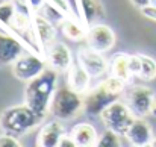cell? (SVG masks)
<instances>
[{"label":"cell","mask_w":156,"mask_h":147,"mask_svg":"<svg viewBox=\"0 0 156 147\" xmlns=\"http://www.w3.org/2000/svg\"><path fill=\"white\" fill-rule=\"evenodd\" d=\"M68 135L74 140L77 147H94L97 146V141H99L97 131L90 123H77V124H74Z\"/></svg>","instance_id":"obj_17"},{"label":"cell","mask_w":156,"mask_h":147,"mask_svg":"<svg viewBox=\"0 0 156 147\" xmlns=\"http://www.w3.org/2000/svg\"><path fill=\"white\" fill-rule=\"evenodd\" d=\"M26 3L29 5V8H30L34 12H37V11L46 3V0H26Z\"/></svg>","instance_id":"obj_27"},{"label":"cell","mask_w":156,"mask_h":147,"mask_svg":"<svg viewBox=\"0 0 156 147\" xmlns=\"http://www.w3.org/2000/svg\"><path fill=\"white\" fill-rule=\"evenodd\" d=\"M149 6H156V0H149Z\"/></svg>","instance_id":"obj_29"},{"label":"cell","mask_w":156,"mask_h":147,"mask_svg":"<svg viewBox=\"0 0 156 147\" xmlns=\"http://www.w3.org/2000/svg\"><path fill=\"white\" fill-rule=\"evenodd\" d=\"M44 117L37 114L30 106L24 105H15L6 108L0 115V129L3 134L12 135L15 138L30 132L34 127H37Z\"/></svg>","instance_id":"obj_2"},{"label":"cell","mask_w":156,"mask_h":147,"mask_svg":"<svg viewBox=\"0 0 156 147\" xmlns=\"http://www.w3.org/2000/svg\"><path fill=\"white\" fill-rule=\"evenodd\" d=\"M76 61L82 65V68L93 79H97V77L103 76L105 73H108V70H109V62L103 56V53L90 49L88 46H83V47H80L77 50Z\"/></svg>","instance_id":"obj_9"},{"label":"cell","mask_w":156,"mask_h":147,"mask_svg":"<svg viewBox=\"0 0 156 147\" xmlns=\"http://www.w3.org/2000/svg\"><path fill=\"white\" fill-rule=\"evenodd\" d=\"M141 14H143L144 17H147V18L156 21V6H149V5L143 6V8H141Z\"/></svg>","instance_id":"obj_25"},{"label":"cell","mask_w":156,"mask_h":147,"mask_svg":"<svg viewBox=\"0 0 156 147\" xmlns=\"http://www.w3.org/2000/svg\"><path fill=\"white\" fill-rule=\"evenodd\" d=\"M129 58H130V55H127V53H123V52L115 53L112 56V61L109 62V70H108L109 76H115V77L124 81L126 84L130 82L133 74L130 73V68H129Z\"/></svg>","instance_id":"obj_18"},{"label":"cell","mask_w":156,"mask_h":147,"mask_svg":"<svg viewBox=\"0 0 156 147\" xmlns=\"http://www.w3.org/2000/svg\"><path fill=\"white\" fill-rule=\"evenodd\" d=\"M40 15H43L46 20H49L50 23H53V24H62L65 20H67V17L53 5L50 0H46V3L37 11Z\"/></svg>","instance_id":"obj_20"},{"label":"cell","mask_w":156,"mask_h":147,"mask_svg":"<svg viewBox=\"0 0 156 147\" xmlns=\"http://www.w3.org/2000/svg\"><path fill=\"white\" fill-rule=\"evenodd\" d=\"M129 68H130V73L133 76H140V71H141V61H140V55H130L129 58Z\"/></svg>","instance_id":"obj_23"},{"label":"cell","mask_w":156,"mask_h":147,"mask_svg":"<svg viewBox=\"0 0 156 147\" xmlns=\"http://www.w3.org/2000/svg\"><path fill=\"white\" fill-rule=\"evenodd\" d=\"M32 26H34V40H35V44L38 46L40 53L44 56L46 55V49L50 46V43L56 37L55 24L50 23L49 20H46L38 12H34V15H32Z\"/></svg>","instance_id":"obj_10"},{"label":"cell","mask_w":156,"mask_h":147,"mask_svg":"<svg viewBox=\"0 0 156 147\" xmlns=\"http://www.w3.org/2000/svg\"><path fill=\"white\" fill-rule=\"evenodd\" d=\"M65 135L64 126L61 124V120L55 118L52 121H47L41 126L37 135V146L38 147H58L59 140Z\"/></svg>","instance_id":"obj_14"},{"label":"cell","mask_w":156,"mask_h":147,"mask_svg":"<svg viewBox=\"0 0 156 147\" xmlns=\"http://www.w3.org/2000/svg\"><path fill=\"white\" fill-rule=\"evenodd\" d=\"M126 138L129 140V143L132 146L135 147H144L150 144V141L153 140L152 127L144 120V117H135V120L132 121L129 131L126 132Z\"/></svg>","instance_id":"obj_13"},{"label":"cell","mask_w":156,"mask_h":147,"mask_svg":"<svg viewBox=\"0 0 156 147\" xmlns=\"http://www.w3.org/2000/svg\"><path fill=\"white\" fill-rule=\"evenodd\" d=\"M24 44L17 37L0 32V65H12L24 52Z\"/></svg>","instance_id":"obj_11"},{"label":"cell","mask_w":156,"mask_h":147,"mask_svg":"<svg viewBox=\"0 0 156 147\" xmlns=\"http://www.w3.org/2000/svg\"><path fill=\"white\" fill-rule=\"evenodd\" d=\"M135 3H138V5L143 8V6H146V5L149 3V0H135Z\"/></svg>","instance_id":"obj_28"},{"label":"cell","mask_w":156,"mask_h":147,"mask_svg":"<svg viewBox=\"0 0 156 147\" xmlns=\"http://www.w3.org/2000/svg\"><path fill=\"white\" fill-rule=\"evenodd\" d=\"M115 44V32L112 27L103 23H94L88 26L87 35H85V46L96 52H109Z\"/></svg>","instance_id":"obj_8"},{"label":"cell","mask_w":156,"mask_h":147,"mask_svg":"<svg viewBox=\"0 0 156 147\" xmlns=\"http://www.w3.org/2000/svg\"><path fill=\"white\" fill-rule=\"evenodd\" d=\"M61 29H62V34L71 41H79V40L85 38V35H87L85 24L82 21H76V20H65L61 24Z\"/></svg>","instance_id":"obj_19"},{"label":"cell","mask_w":156,"mask_h":147,"mask_svg":"<svg viewBox=\"0 0 156 147\" xmlns=\"http://www.w3.org/2000/svg\"><path fill=\"white\" fill-rule=\"evenodd\" d=\"M150 147H156V138H153L152 141H150V144H149Z\"/></svg>","instance_id":"obj_30"},{"label":"cell","mask_w":156,"mask_h":147,"mask_svg":"<svg viewBox=\"0 0 156 147\" xmlns=\"http://www.w3.org/2000/svg\"><path fill=\"white\" fill-rule=\"evenodd\" d=\"M76 12L85 26L94 24V21L105 17L103 6L99 0H74Z\"/></svg>","instance_id":"obj_15"},{"label":"cell","mask_w":156,"mask_h":147,"mask_svg":"<svg viewBox=\"0 0 156 147\" xmlns=\"http://www.w3.org/2000/svg\"><path fill=\"white\" fill-rule=\"evenodd\" d=\"M21 144L18 143V140L12 135H8V134H3L0 137V147H20Z\"/></svg>","instance_id":"obj_24"},{"label":"cell","mask_w":156,"mask_h":147,"mask_svg":"<svg viewBox=\"0 0 156 147\" xmlns=\"http://www.w3.org/2000/svg\"><path fill=\"white\" fill-rule=\"evenodd\" d=\"M100 118L106 129L114 131L121 137H126V132L135 120V115L124 102L117 100L100 114Z\"/></svg>","instance_id":"obj_4"},{"label":"cell","mask_w":156,"mask_h":147,"mask_svg":"<svg viewBox=\"0 0 156 147\" xmlns=\"http://www.w3.org/2000/svg\"><path fill=\"white\" fill-rule=\"evenodd\" d=\"M121 96L123 94L114 93V91L108 90L103 84H100L94 90H91V91L87 93V96L83 99V111L91 118L100 117V114L103 112L105 109L109 105H112L114 102L120 100Z\"/></svg>","instance_id":"obj_7"},{"label":"cell","mask_w":156,"mask_h":147,"mask_svg":"<svg viewBox=\"0 0 156 147\" xmlns=\"http://www.w3.org/2000/svg\"><path fill=\"white\" fill-rule=\"evenodd\" d=\"M58 71L47 67L40 76L27 82L24 88V103L30 106L37 114L46 117L50 109V102L56 91Z\"/></svg>","instance_id":"obj_1"},{"label":"cell","mask_w":156,"mask_h":147,"mask_svg":"<svg viewBox=\"0 0 156 147\" xmlns=\"http://www.w3.org/2000/svg\"><path fill=\"white\" fill-rule=\"evenodd\" d=\"M120 137L121 135H118L117 132L108 129L105 134L99 137L97 147H118L120 146Z\"/></svg>","instance_id":"obj_22"},{"label":"cell","mask_w":156,"mask_h":147,"mask_svg":"<svg viewBox=\"0 0 156 147\" xmlns=\"http://www.w3.org/2000/svg\"><path fill=\"white\" fill-rule=\"evenodd\" d=\"M91 76L82 68V65L76 61L71 64V67L67 70V82L71 90H74L79 94H87L91 84Z\"/></svg>","instance_id":"obj_16"},{"label":"cell","mask_w":156,"mask_h":147,"mask_svg":"<svg viewBox=\"0 0 156 147\" xmlns=\"http://www.w3.org/2000/svg\"><path fill=\"white\" fill-rule=\"evenodd\" d=\"M8 2H12V0H0V5H3V3H8Z\"/></svg>","instance_id":"obj_31"},{"label":"cell","mask_w":156,"mask_h":147,"mask_svg":"<svg viewBox=\"0 0 156 147\" xmlns=\"http://www.w3.org/2000/svg\"><path fill=\"white\" fill-rule=\"evenodd\" d=\"M141 61V71H140V79L143 81H153L156 77V61L147 55H140Z\"/></svg>","instance_id":"obj_21"},{"label":"cell","mask_w":156,"mask_h":147,"mask_svg":"<svg viewBox=\"0 0 156 147\" xmlns=\"http://www.w3.org/2000/svg\"><path fill=\"white\" fill-rule=\"evenodd\" d=\"M124 103L135 117H146L155 109V91L144 85H132L124 90Z\"/></svg>","instance_id":"obj_5"},{"label":"cell","mask_w":156,"mask_h":147,"mask_svg":"<svg viewBox=\"0 0 156 147\" xmlns=\"http://www.w3.org/2000/svg\"><path fill=\"white\" fill-rule=\"evenodd\" d=\"M58 147H77V146H76L74 140H73L70 135H64V137L59 140V144H58Z\"/></svg>","instance_id":"obj_26"},{"label":"cell","mask_w":156,"mask_h":147,"mask_svg":"<svg viewBox=\"0 0 156 147\" xmlns=\"http://www.w3.org/2000/svg\"><path fill=\"white\" fill-rule=\"evenodd\" d=\"M46 64L47 62L44 56L34 52H27L12 64V74L21 82H30L47 68Z\"/></svg>","instance_id":"obj_6"},{"label":"cell","mask_w":156,"mask_h":147,"mask_svg":"<svg viewBox=\"0 0 156 147\" xmlns=\"http://www.w3.org/2000/svg\"><path fill=\"white\" fill-rule=\"evenodd\" d=\"M44 58H46L47 65L50 68H53V70H56L58 73L59 71H62V73L67 71L71 67V64H73L71 52L62 43H56L55 46H52L50 49L46 52Z\"/></svg>","instance_id":"obj_12"},{"label":"cell","mask_w":156,"mask_h":147,"mask_svg":"<svg viewBox=\"0 0 156 147\" xmlns=\"http://www.w3.org/2000/svg\"><path fill=\"white\" fill-rule=\"evenodd\" d=\"M83 108V99L79 93L67 88H58L50 102L49 112L58 120H71Z\"/></svg>","instance_id":"obj_3"},{"label":"cell","mask_w":156,"mask_h":147,"mask_svg":"<svg viewBox=\"0 0 156 147\" xmlns=\"http://www.w3.org/2000/svg\"><path fill=\"white\" fill-rule=\"evenodd\" d=\"M153 115H156V106H155V109H153Z\"/></svg>","instance_id":"obj_32"}]
</instances>
